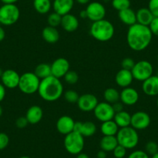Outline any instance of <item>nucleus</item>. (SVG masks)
<instances>
[{
    "mask_svg": "<svg viewBox=\"0 0 158 158\" xmlns=\"http://www.w3.org/2000/svg\"><path fill=\"white\" fill-rule=\"evenodd\" d=\"M153 34L149 27L135 23L129 27L127 33V42L129 48L134 51H143L150 44Z\"/></svg>",
    "mask_w": 158,
    "mask_h": 158,
    "instance_id": "f257e3e1",
    "label": "nucleus"
},
{
    "mask_svg": "<svg viewBox=\"0 0 158 158\" xmlns=\"http://www.w3.org/2000/svg\"><path fill=\"white\" fill-rule=\"evenodd\" d=\"M38 94L46 102H55L64 94V86L60 79L51 75L40 80Z\"/></svg>",
    "mask_w": 158,
    "mask_h": 158,
    "instance_id": "f03ea898",
    "label": "nucleus"
},
{
    "mask_svg": "<svg viewBox=\"0 0 158 158\" xmlns=\"http://www.w3.org/2000/svg\"><path fill=\"white\" fill-rule=\"evenodd\" d=\"M90 34L94 39L100 42L110 40L115 34V27L110 21L106 19L92 23L90 27Z\"/></svg>",
    "mask_w": 158,
    "mask_h": 158,
    "instance_id": "7ed1b4c3",
    "label": "nucleus"
},
{
    "mask_svg": "<svg viewBox=\"0 0 158 158\" xmlns=\"http://www.w3.org/2000/svg\"><path fill=\"white\" fill-rule=\"evenodd\" d=\"M115 136L118 143L127 150L135 148L139 143V135L137 130L133 129L132 127L119 128Z\"/></svg>",
    "mask_w": 158,
    "mask_h": 158,
    "instance_id": "20e7f679",
    "label": "nucleus"
},
{
    "mask_svg": "<svg viewBox=\"0 0 158 158\" xmlns=\"http://www.w3.org/2000/svg\"><path fill=\"white\" fill-rule=\"evenodd\" d=\"M40 79L34 72H26L20 75L18 88L26 95H33L38 92Z\"/></svg>",
    "mask_w": 158,
    "mask_h": 158,
    "instance_id": "39448f33",
    "label": "nucleus"
},
{
    "mask_svg": "<svg viewBox=\"0 0 158 158\" xmlns=\"http://www.w3.org/2000/svg\"><path fill=\"white\" fill-rule=\"evenodd\" d=\"M64 146L68 153L77 155L81 153L85 147V137L75 131L66 135L64 139Z\"/></svg>",
    "mask_w": 158,
    "mask_h": 158,
    "instance_id": "423d86ee",
    "label": "nucleus"
},
{
    "mask_svg": "<svg viewBox=\"0 0 158 158\" xmlns=\"http://www.w3.org/2000/svg\"><path fill=\"white\" fill-rule=\"evenodd\" d=\"M20 16V11L15 4H3L0 7V24L12 26L17 23Z\"/></svg>",
    "mask_w": 158,
    "mask_h": 158,
    "instance_id": "0eeeda50",
    "label": "nucleus"
},
{
    "mask_svg": "<svg viewBox=\"0 0 158 158\" xmlns=\"http://www.w3.org/2000/svg\"><path fill=\"white\" fill-rule=\"evenodd\" d=\"M131 72L135 80L143 82L153 75V65L148 60H139L135 63L134 67L131 70Z\"/></svg>",
    "mask_w": 158,
    "mask_h": 158,
    "instance_id": "6e6552de",
    "label": "nucleus"
},
{
    "mask_svg": "<svg viewBox=\"0 0 158 158\" xmlns=\"http://www.w3.org/2000/svg\"><path fill=\"white\" fill-rule=\"evenodd\" d=\"M93 112L95 118L102 123L113 119L115 114L112 105L106 102H98Z\"/></svg>",
    "mask_w": 158,
    "mask_h": 158,
    "instance_id": "1a4fd4ad",
    "label": "nucleus"
},
{
    "mask_svg": "<svg viewBox=\"0 0 158 158\" xmlns=\"http://www.w3.org/2000/svg\"><path fill=\"white\" fill-rule=\"evenodd\" d=\"M87 19L93 22L105 19L106 15V7L99 2H90L85 9Z\"/></svg>",
    "mask_w": 158,
    "mask_h": 158,
    "instance_id": "9d476101",
    "label": "nucleus"
},
{
    "mask_svg": "<svg viewBox=\"0 0 158 158\" xmlns=\"http://www.w3.org/2000/svg\"><path fill=\"white\" fill-rule=\"evenodd\" d=\"M151 123V118L147 112L143 111H138L131 115L130 127L136 130H143L149 127Z\"/></svg>",
    "mask_w": 158,
    "mask_h": 158,
    "instance_id": "9b49d317",
    "label": "nucleus"
},
{
    "mask_svg": "<svg viewBox=\"0 0 158 158\" xmlns=\"http://www.w3.org/2000/svg\"><path fill=\"white\" fill-rule=\"evenodd\" d=\"M98 103L97 97L93 94L87 93L79 96L77 100V107L81 111L85 112H93Z\"/></svg>",
    "mask_w": 158,
    "mask_h": 158,
    "instance_id": "f8f14e48",
    "label": "nucleus"
},
{
    "mask_svg": "<svg viewBox=\"0 0 158 158\" xmlns=\"http://www.w3.org/2000/svg\"><path fill=\"white\" fill-rule=\"evenodd\" d=\"M51 75L60 79L70 71V63L64 57H59L51 64Z\"/></svg>",
    "mask_w": 158,
    "mask_h": 158,
    "instance_id": "ddd939ff",
    "label": "nucleus"
},
{
    "mask_svg": "<svg viewBox=\"0 0 158 158\" xmlns=\"http://www.w3.org/2000/svg\"><path fill=\"white\" fill-rule=\"evenodd\" d=\"M19 78H20V75L18 74V72H16L14 70L8 69L3 71V74L1 77V81L5 88L13 89L18 88Z\"/></svg>",
    "mask_w": 158,
    "mask_h": 158,
    "instance_id": "4468645a",
    "label": "nucleus"
},
{
    "mask_svg": "<svg viewBox=\"0 0 158 158\" xmlns=\"http://www.w3.org/2000/svg\"><path fill=\"white\" fill-rule=\"evenodd\" d=\"M75 121L69 115H62L56 123V128L58 133L62 135L69 134L74 131Z\"/></svg>",
    "mask_w": 158,
    "mask_h": 158,
    "instance_id": "2eb2a0df",
    "label": "nucleus"
},
{
    "mask_svg": "<svg viewBox=\"0 0 158 158\" xmlns=\"http://www.w3.org/2000/svg\"><path fill=\"white\" fill-rule=\"evenodd\" d=\"M139 95L137 90L132 87L123 89L120 92V102L125 106H134L139 101Z\"/></svg>",
    "mask_w": 158,
    "mask_h": 158,
    "instance_id": "dca6fc26",
    "label": "nucleus"
},
{
    "mask_svg": "<svg viewBox=\"0 0 158 158\" xmlns=\"http://www.w3.org/2000/svg\"><path fill=\"white\" fill-rule=\"evenodd\" d=\"M74 131L80 133L84 137H90L95 135L97 131V127L92 121L75 122Z\"/></svg>",
    "mask_w": 158,
    "mask_h": 158,
    "instance_id": "f3484780",
    "label": "nucleus"
},
{
    "mask_svg": "<svg viewBox=\"0 0 158 158\" xmlns=\"http://www.w3.org/2000/svg\"><path fill=\"white\" fill-rule=\"evenodd\" d=\"M74 5V0H54L52 8L61 16L71 13Z\"/></svg>",
    "mask_w": 158,
    "mask_h": 158,
    "instance_id": "a211bd4d",
    "label": "nucleus"
},
{
    "mask_svg": "<svg viewBox=\"0 0 158 158\" xmlns=\"http://www.w3.org/2000/svg\"><path fill=\"white\" fill-rule=\"evenodd\" d=\"M133 76L131 71L126 69H121L116 73L115 77V81L117 85L125 89L130 87L133 81Z\"/></svg>",
    "mask_w": 158,
    "mask_h": 158,
    "instance_id": "6ab92c4d",
    "label": "nucleus"
},
{
    "mask_svg": "<svg viewBox=\"0 0 158 158\" xmlns=\"http://www.w3.org/2000/svg\"><path fill=\"white\" fill-rule=\"evenodd\" d=\"M142 90L148 96L158 95V77L152 75L147 80L143 81Z\"/></svg>",
    "mask_w": 158,
    "mask_h": 158,
    "instance_id": "aec40b11",
    "label": "nucleus"
},
{
    "mask_svg": "<svg viewBox=\"0 0 158 158\" xmlns=\"http://www.w3.org/2000/svg\"><path fill=\"white\" fill-rule=\"evenodd\" d=\"M60 26L66 32L72 33L76 31L79 27V21L77 16L68 13L62 16Z\"/></svg>",
    "mask_w": 158,
    "mask_h": 158,
    "instance_id": "412c9836",
    "label": "nucleus"
},
{
    "mask_svg": "<svg viewBox=\"0 0 158 158\" xmlns=\"http://www.w3.org/2000/svg\"><path fill=\"white\" fill-rule=\"evenodd\" d=\"M44 115L43 109L39 106H32L27 109L26 113V118L29 123L31 125H36L42 120Z\"/></svg>",
    "mask_w": 158,
    "mask_h": 158,
    "instance_id": "4be33fe9",
    "label": "nucleus"
},
{
    "mask_svg": "<svg viewBox=\"0 0 158 158\" xmlns=\"http://www.w3.org/2000/svg\"><path fill=\"white\" fill-rule=\"evenodd\" d=\"M136 23L141 25L149 27L153 21V15L148 8H140L136 12Z\"/></svg>",
    "mask_w": 158,
    "mask_h": 158,
    "instance_id": "5701e85b",
    "label": "nucleus"
},
{
    "mask_svg": "<svg viewBox=\"0 0 158 158\" xmlns=\"http://www.w3.org/2000/svg\"><path fill=\"white\" fill-rule=\"evenodd\" d=\"M42 37L47 43L55 44L60 39V33L56 27L48 26L42 31Z\"/></svg>",
    "mask_w": 158,
    "mask_h": 158,
    "instance_id": "b1692460",
    "label": "nucleus"
},
{
    "mask_svg": "<svg viewBox=\"0 0 158 158\" xmlns=\"http://www.w3.org/2000/svg\"><path fill=\"white\" fill-rule=\"evenodd\" d=\"M118 18L123 23L129 27H131L136 23V13L131 8L126 9L118 12Z\"/></svg>",
    "mask_w": 158,
    "mask_h": 158,
    "instance_id": "393cba45",
    "label": "nucleus"
},
{
    "mask_svg": "<svg viewBox=\"0 0 158 158\" xmlns=\"http://www.w3.org/2000/svg\"><path fill=\"white\" fill-rule=\"evenodd\" d=\"M114 122L116 123L118 128L130 127L131 123V115L127 111L122 110L120 112H115L113 118Z\"/></svg>",
    "mask_w": 158,
    "mask_h": 158,
    "instance_id": "a878e982",
    "label": "nucleus"
},
{
    "mask_svg": "<svg viewBox=\"0 0 158 158\" xmlns=\"http://www.w3.org/2000/svg\"><path fill=\"white\" fill-rule=\"evenodd\" d=\"M99 144L101 150L107 153V152L113 151L118 143L115 136H103L100 140Z\"/></svg>",
    "mask_w": 158,
    "mask_h": 158,
    "instance_id": "bb28decb",
    "label": "nucleus"
},
{
    "mask_svg": "<svg viewBox=\"0 0 158 158\" xmlns=\"http://www.w3.org/2000/svg\"><path fill=\"white\" fill-rule=\"evenodd\" d=\"M118 130L119 128L113 119L102 123L100 127V131L103 136H116Z\"/></svg>",
    "mask_w": 158,
    "mask_h": 158,
    "instance_id": "cd10ccee",
    "label": "nucleus"
},
{
    "mask_svg": "<svg viewBox=\"0 0 158 158\" xmlns=\"http://www.w3.org/2000/svg\"><path fill=\"white\" fill-rule=\"evenodd\" d=\"M33 5L34 10L42 15L48 13L52 8L51 0H33Z\"/></svg>",
    "mask_w": 158,
    "mask_h": 158,
    "instance_id": "c85d7f7f",
    "label": "nucleus"
},
{
    "mask_svg": "<svg viewBox=\"0 0 158 158\" xmlns=\"http://www.w3.org/2000/svg\"><path fill=\"white\" fill-rule=\"evenodd\" d=\"M103 96L106 102L112 105L120 101V92H118V91L115 88H108L106 89Z\"/></svg>",
    "mask_w": 158,
    "mask_h": 158,
    "instance_id": "c756f323",
    "label": "nucleus"
},
{
    "mask_svg": "<svg viewBox=\"0 0 158 158\" xmlns=\"http://www.w3.org/2000/svg\"><path fill=\"white\" fill-rule=\"evenodd\" d=\"M34 74L39 77L40 80L51 75V64L46 63H41L38 64L35 68Z\"/></svg>",
    "mask_w": 158,
    "mask_h": 158,
    "instance_id": "7c9ffc66",
    "label": "nucleus"
},
{
    "mask_svg": "<svg viewBox=\"0 0 158 158\" xmlns=\"http://www.w3.org/2000/svg\"><path fill=\"white\" fill-rule=\"evenodd\" d=\"M130 0H112V6L118 12L130 8Z\"/></svg>",
    "mask_w": 158,
    "mask_h": 158,
    "instance_id": "2f4dec72",
    "label": "nucleus"
},
{
    "mask_svg": "<svg viewBox=\"0 0 158 158\" xmlns=\"http://www.w3.org/2000/svg\"><path fill=\"white\" fill-rule=\"evenodd\" d=\"M61 19L62 16L60 15H59L58 13H54L49 14L48 17V26L53 27H56L57 28L58 26L60 25V23H61Z\"/></svg>",
    "mask_w": 158,
    "mask_h": 158,
    "instance_id": "473e14b6",
    "label": "nucleus"
},
{
    "mask_svg": "<svg viewBox=\"0 0 158 158\" xmlns=\"http://www.w3.org/2000/svg\"><path fill=\"white\" fill-rule=\"evenodd\" d=\"M79 96L80 95H78V93L73 89H69V90H67L64 92V99L69 103H77Z\"/></svg>",
    "mask_w": 158,
    "mask_h": 158,
    "instance_id": "72a5a7b5",
    "label": "nucleus"
},
{
    "mask_svg": "<svg viewBox=\"0 0 158 158\" xmlns=\"http://www.w3.org/2000/svg\"><path fill=\"white\" fill-rule=\"evenodd\" d=\"M65 82L69 85H75L78 81L79 76L77 73L74 71L70 70L68 73L64 77Z\"/></svg>",
    "mask_w": 158,
    "mask_h": 158,
    "instance_id": "f704fd0d",
    "label": "nucleus"
},
{
    "mask_svg": "<svg viewBox=\"0 0 158 158\" xmlns=\"http://www.w3.org/2000/svg\"><path fill=\"white\" fill-rule=\"evenodd\" d=\"M145 152L148 155H154L158 152V144L154 141H149L145 145Z\"/></svg>",
    "mask_w": 158,
    "mask_h": 158,
    "instance_id": "c9c22d12",
    "label": "nucleus"
},
{
    "mask_svg": "<svg viewBox=\"0 0 158 158\" xmlns=\"http://www.w3.org/2000/svg\"><path fill=\"white\" fill-rule=\"evenodd\" d=\"M127 149L118 144L113 150L112 153H113V156L115 158H124L127 155Z\"/></svg>",
    "mask_w": 158,
    "mask_h": 158,
    "instance_id": "e433bc0d",
    "label": "nucleus"
},
{
    "mask_svg": "<svg viewBox=\"0 0 158 158\" xmlns=\"http://www.w3.org/2000/svg\"><path fill=\"white\" fill-rule=\"evenodd\" d=\"M135 63L136 62L134 61L133 58H131V57H126V58H124L121 61V67H122L123 69L131 71L133 67H134Z\"/></svg>",
    "mask_w": 158,
    "mask_h": 158,
    "instance_id": "4c0bfd02",
    "label": "nucleus"
},
{
    "mask_svg": "<svg viewBox=\"0 0 158 158\" xmlns=\"http://www.w3.org/2000/svg\"><path fill=\"white\" fill-rule=\"evenodd\" d=\"M10 143V137L5 133H0V150L6 148Z\"/></svg>",
    "mask_w": 158,
    "mask_h": 158,
    "instance_id": "58836bf2",
    "label": "nucleus"
},
{
    "mask_svg": "<svg viewBox=\"0 0 158 158\" xmlns=\"http://www.w3.org/2000/svg\"><path fill=\"white\" fill-rule=\"evenodd\" d=\"M148 9L154 17H158V0H150L148 3Z\"/></svg>",
    "mask_w": 158,
    "mask_h": 158,
    "instance_id": "ea45409f",
    "label": "nucleus"
},
{
    "mask_svg": "<svg viewBox=\"0 0 158 158\" xmlns=\"http://www.w3.org/2000/svg\"><path fill=\"white\" fill-rule=\"evenodd\" d=\"M127 158H150L149 155L143 150H137L132 152Z\"/></svg>",
    "mask_w": 158,
    "mask_h": 158,
    "instance_id": "a19ab883",
    "label": "nucleus"
},
{
    "mask_svg": "<svg viewBox=\"0 0 158 158\" xmlns=\"http://www.w3.org/2000/svg\"><path fill=\"white\" fill-rule=\"evenodd\" d=\"M149 28H150L152 34L158 37V17L153 18V21L149 26Z\"/></svg>",
    "mask_w": 158,
    "mask_h": 158,
    "instance_id": "79ce46f5",
    "label": "nucleus"
},
{
    "mask_svg": "<svg viewBox=\"0 0 158 158\" xmlns=\"http://www.w3.org/2000/svg\"><path fill=\"white\" fill-rule=\"evenodd\" d=\"M29 124L28 120L27 118H26V116H20L17 118L16 120V127H18L19 129H23L25 127H27V125Z\"/></svg>",
    "mask_w": 158,
    "mask_h": 158,
    "instance_id": "37998d69",
    "label": "nucleus"
},
{
    "mask_svg": "<svg viewBox=\"0 0 158 158\" xmlns=\"http://www.w3.org/2000/svg\"><path fill=\"white\" fill-rule=\"evenodd\" d=\"M112 106H113V109L115 112H120V111L123 110V104L122 102H115V104L112 105Z\"/></svg>",
    "mask_w": 158,
    "mask_h": 158,
    "instance_id": "c03bdc74",
    "label": "nucleus"
},
{
    "mask_svg": "<svg viewBox=\"0 0 158 158\" xmlns=\"http://www.w3.org/2000/svg\"><path fill=\"white\" fill-rule=\"evenodd\" d=\"M6 97V88L2 83H0V102L3 101Z\"/></svg>",
    "mask_w": 158,
    "mask_h": 158,
    "instance_id": "a18cd8bd",
    "label": "nucleus"
},
{
    "mask_svg": "<svg viewBox=\"0 0 158 158\" xmlns=\"http://www.w3.org/2000/svg\"><path fill=\"white\" fill-rule=\"evenodd\" d=\"M106 156H107V153L104 150H100L97 153V158H106Z\"/></svg>",
    "mask_w": 158,
    "mask_h": 158,
    "instance_id": "49530a36",
    "label": "nucleus"
},
{
    "mask_svg": "<svg viewBox=\"0 0 158 158\" xmlns=\"http://www.w3.org/2000/svg\"><path fill=\"white\" fill-rule=\"evenodd\" d=\"M6 36V32L4 29L0 26V42H2Z\"/></svg>",
    "mask_w": 158,
    "mask_h": 158,
    "instance_id": "de8ad7c7",
    "label": "nucleus"
},
{
    "mask_svg": "<svg viewBox=\"0 0 158 158\" xmlns=\"http://www.w3.org/2000/svg\"><path fill=\"white\" fill-rule=\"evenodd\" d=\"M19 0H1V2L3 4H15Z\"/></svg>",
    "mask_w": 158,
    "mask_h": 158,
    "instance_id": "09e8293b",
    "label": "nucleus"
},
{
    "mask_svg": "<svg viewBox=\"0 0 158 158\" xmlns=\"http://www.w3.org/2000/svg\"><path fill=\"white\" fill-rule=\"evenodd\" d=\"M79 16L81 19H87V13H86V10H83L80 12L79 13Z\"/></svg>",
    "mask_w": 158,
    "mask_h": 158,
    "instance_id": "8fccbe9b",
    "label": "nucleus"
},
{
    "mask_svg": "<svg viewBox=\"0 0 158 158\" xmlns=\"http://www.w3.org/2000/svg\"><path fill=\"white\" fill-rule=\"evenodd\" d=\"M75 2H77V3L81 4V5H86V4H89L91 0H74Z\"/></svg>",
    "mask_w": 158,
    "mask_h": 158,
    "instance_id": "3c124183",
    "label": "nucleus"
},
{
    "mask_svg": "<svg viewBox=\"0 0 158 158\" xmlns=\"http://www.w3.org/2000/svg\"><path fill=\"white\" fill-rule=\"evenodd\" d=\"M76 158H90L89 157V156L88 154H86V153H80L79 154L76 155Z\"/></svg>",
    "mask_w": 158,
    "mask_h": 158,
    "instance_id": "603ef678",
    "label": "nucleus"
},
{
    "mask_svg": "<svg viewBox=\"0 0 158 158\" xmlns=\"http://www.w3.org/2000/svg\"><path fill=\"white\" fill-rule=\"evenodd\" d=\"M2 112H3V110H2V106H0V117L2 116Z\"/></svg>",
    "mask_w": 158,
    "mask_h": 158,
    "instance_id": "864d4df0",
    "label": "nucleus"
},
{
    "mask_svg": "<svg viewBox=\"0 0 158 158\" xmlns=\"http://www.w3.org/2000/svg\"><path fill=\"white\" fill-rule=\"evenodd\" d=\"M3 70L2 69V68H0V78H1V77H2V74H3Z\"/></svg>",
    "mask_w": 158,
    "mask_h": 158,
    "instance_id": "5fc2aeb1",
    "label": "nucleus"
},
{
    "mask_svg": "<svg viewBox=\"0 0 158 158\" xmlns=\"http://www.w3.org/2000/svg\"><path fill=\"white\" fill-rule=\"evenodd\" d=\"M151 158H158V152L156 153H155L154 155H153Z\"/></svg>",
    "mask_w": 158,
    "mask_h": 158,
    "instance_id": "6e6d98bb",
    "label": "nucleus"
},
{
    "mask_svg": "<svg viewBox=\"0 0 158 158\" xmlns=\"http://www.w3.org/2000/svg\"><path fill=\"white\" fill-rule=\"evenodd\" d=\"M19 158H30V156H20V157H19Z\"/></svg>",
    "mask_w": 158,
    "mask_h": 158,
    "instance_id": "4d7b16f0",
    "label": "nucleus"
},
{
    "mask_svg": "<svg viewBox=\"0 0 158 158\" xmlns=\"http://www.w3.org/2000/svg\"><path fill=\"white\" fill-rule=\"evenodd\" d=\"M156 106H157V107H158V98H157V99H156Z\"/></svg>",
    "mask_w": 158,
    "mask_h": 158,
    "instance_id": "13d9d810",
    "label": "nucleus"
},
{
    "mask_svg": "<svg viewBox=\"0 0 158 158\" xmlns=\"http://www.w3.org/2000/svg\"><path fill=\"white\" fill-rule=\"evenodd\" d=\"M156 76H157V77H158V71H157V74H156Z\"/></svg>",
    "mask_w": 158,
    "mask_h": 158,
    "instance_id": "bf43d9fd",
    "label": "nucleus"
},
{
    "mask_svg": "<svg viewBox=\"0 0 158 158\" xmlns=\"http://www.w3.org/2000/svg\"><path fill=\"white\" fill-rule=\"evenodd\" d=\"M157 61H158V55H157Z\"/></svg>",
    "mask_w": 158,
    "mask_h": 158,
    "instance_id": "052dcab7",
    "label": "nucleus"
},
{
    "mask_svg": "<svg viewBox=\"0 0 158 158\" xmlns=\"http://www.w3.org/2000/svg\"><path fill=\"white\" fill-rule=\"evenodd\" d=\"M0 2H1V0H0Z\"/></svg>",
    "mask_w": 158,
    "mask_h": 158,
    "instance_id": "680f3d73",
    "label": "nucleus"
},
{
    "mask_svg": "<svg viewBox=\"0 0 158 158\" xmlns=\"http://www.w3.org/2000/svg\"><path fill=\"white\" fill-rule=\"evenodd\" d=\"M0 25H1V24H0Z\"/></svg>",
    "mask_w": 158,
    "mask_h": 158,
    "instance_id": "e2e57ef3",
    "label": "nucleus"
}]
</instances>
